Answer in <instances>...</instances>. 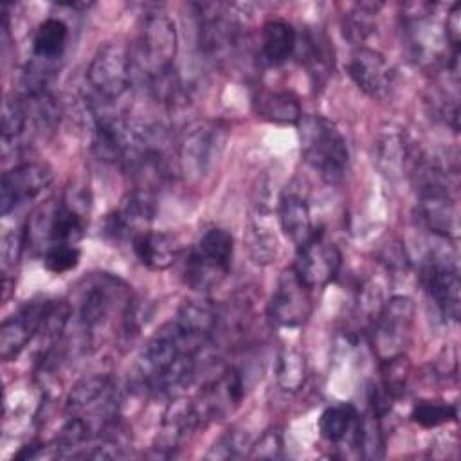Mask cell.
<instances>
[{"mask_svg":"<svg viewBox=\"0 0 461 461\" xmlns=\"http://www.w3.org/2000/svg\"><path fill=\"white\" fill-rule=\"evenodd\" d=\"M29 122V110L23 99H5L2 108V139L7 146L9 142L18 140Z\"/></svg>","mask_w":461,"mask_h":461,"instance_id":"d6a6232c","label":"cell"},{"mask_svg":"<svg viewBox=\"0 0 461 461\" xmlns=\"http://www.w3.org/2000/svg\"><path fill=\"white\" fill-rule=\"evenodd\" d=\"M346 68L353 83L373 99H384L393 88L394 70L376 49L355 47Z\"/></svg>","mask_w":461,"mask_h":461,"instance_id":"ffe728a7","label":"cell"},{"mask_svg":"<svg viewBox=\"0 0 461 461\" xmlns=\"http://www.w3.org/2000/svg\"><path fill=\"white\" fill-rule=\"evenodd\" d=\"M245 243L252 261L259 265L276 261L279 254V241L272 225L268 223V209L263 202H256V207L249 218Z\"/></svg>","mask_w":461,"mask_h":461,"instance_id":"4316f807","label":"cell"},{"mask_svg":"<svg viewBox=\"0 0 461 461\" xmlns=\"http://www.w3.org/2000/svg\"><path fill=\"white\" fill-rule=\"evenodd\" d=\"M277 220L285 236L295 245H304L317 230L313 227L308 200L294 187L283 191L277 207Z\"/></svg>","mask_w":461,"mask_h":461,"instance_id":"603a6c76","label":"cell"},{"mask_svg":"<svg viewBox=\"0 0 461 461\" xmlns=\"http://www.w3.org/2000/svg\"><path fill=\"white\" fill-rule=\"evenodd\" d=\"M178 50L176 27L171 16L164 11H149L140 18L137 43H135V63L140 74L148 81L158 79L169 74Z\"/></svg>","mask_w":461,"mask_h":461,"instance_id":"ba28073f","label":"cell"},{"mask_svg":"<svg viewBox=\"0 0 461 461\" xmlns=\"http://www.w3.org/2000/svg\"><path fill=\"white\" fill-rule=\"evenodd\" d=\"M276 382L286 393H297L308 376L306 357L295 348H285L276 358Z\"/></svg>","mask_w":461,"mask_h":461,"instance_id":"4dcf8cb0","label":"cell"},{"mask_svg":"<svg viewBox=\"0 0 461 461\" xmlns=\"http://www.w3.org/2000/svg\"><path fill=\"white\" fill-rule=\"evenodd\" d=\"M310 292L292 267L283 270L267 306L270 321L281 328L303 326L312 312Z\"/></svg>","mask_w":461,"mask_h":461,"instance_id":"2e32d148","label":"cell"},{"mask_svg":"<svg viewBox=\"0 0 461 461\" xmlns=\"http://www.w3.org/2000/svg\"><path fill=\"white\" fill-rule=\"evenodd\" d=\"M402 32L403 45L409 58L423 67L434 68L445 61L447 67L459 65V52H454L445 34V23L436 18V5L429 2L405 4L402 9Z\"/></svg>","mask_w":461,"mask_h":461,"instance_id":"277c9868","label":"cell"},{"mask_svg":"<svg viewBox=\"0 0 461 461\" xmlns=\"http://www.w3.org/2000/svg\"><path fill=\"white\" fill-rule=\"evenodd\" d=\"M457 418L456 405L439 400H421L411 411V420L423 429H436Z\"/></svg>","mask_w":461,"mask_h":461,"instance_id":"1f68e13d","label":"cell"},{"mask_svg":"<svg viewBox=\"0 0 461 461\" xmlns=\"http://www.w3.org/2000/svg\"><path fill=\"white\" fill-rule=\"evenodd\" d=\"M247 448L250 450V443H249L247 436H243V432L238 429H230L214 441L207 457H218V459L241 457L247 454L245 452Z\"/></svg>","mask_w":461,"mask_h":461,"instance_id":"e575fe53","label":"cell"},{"mask_svg":"<svg viewBox=\"0 0 461 461\" xmlns=\"http://www.w3.org/2000/svg\"><path fill=\"white\" fill-rule=\"evenodd\" d=\"M297 31L292 23L285 20H268L261 29L259 52L265 63L281 65L295 50Z\"/></svg>","mask_w":461,"mask_h":461,"instance_id":"83f0119b","label":"cell"},{"mask_svg":"<svg viewBox=\"0 0 461 461\" xmlns=\"http://www.w3.org/2000/svg\"><path fill=\"white\" fill-rule=\"evenodd\" d=\"M421 153H416L412 140L400 128L382 130L373 142V164L387 180H400L412 173Z\"/></svg>","mask_w":461,"mask_h":461,"instance_id":"44dd1931","label":"cell"},{"mask_svg":"<svg viewBox=\"0 0 461 461\" xmlns=\"http://www.w3.org/2000/svg\"><path fill=\"white\" fill-rule=\"evenodd\" d=\"M198 22V47L214 63L229 61L241 40V25L236 14L223 4H194Z\"/></svg>","mask_w":461,"mask_h":461,"instance_id":"8fae6325","label":"cell"},{"mask_svg":"<svg viewBox=\"0 0 461 461\" xmlns=\"http://www.w3.org/2000/svg\"><path fill=\"white\" fill-rule=\"evenodd\" d=\"M90 194L83 185H68L59 198L47 200L27 220L23 232L25 245L45 252L52 245H76L86 227Z\"/></svg>","mask_w":461,"mask_h":461,"instance_id":"3957f363","label":"cell"},{"mask_svg":"<svg viewBox=\"0 0 461 461\" xmlns=\"http://www.w3.org/2000/svg\"><path fill=\"white\" fill-rule=\"evenodd\" d=\"M294 54H297L299 63L304 67L315 88H321L328 83L335 67V50L322 31L310 27L303 29V32L297 34Z\"/></svg>","mask_w":461,"mask_h":461,"instance_id":"7402d4cb","label":"cell"},{"mask_svg":"<svg viewBox=\"0 0 461 461\" xmlns=\"http://www.w3.org/2000/svg\"><path fill=\"white\" fill-rule=\"evenodd\" d=\"M252 108L259 119L274 124H297L303 117L299 97L290 90L261 86L252 95Z\"/></svg>","mask_w":461,"mask_h":461,"instance_id":"d4e9b609","label":"cell"},{"mask_svg":"<svg viewBox=\"0 0 461 461\" xmlns=\"http://www.w3.org/2000/svg\"><path fill=\"white\" fill-rule=\"evenodd\" d=\"M421 283L441 317L456 322L461 312V281L450 247L430 250L421 267Z\"/></svg>","mask_w":461,"mask_h":461,"instance_id":"7c38bea8","label":"cell"},{"mask_svg":"<svg viewBox=\"0 0 461 461\" xmlns=\"http://www.w3.org/2000/svg\"><path fill=\"white\" fill-rule=\"evenodd\" d=\"M232 254V234L221 227H211L200 234L198 241L184 256L180 276L196 292L216 288L230 270Z\"/></svg>","mask_w":461,"mask_h":461,"instance_id":"52a82bcc","label":"cell"},{"mask_svg":"<svg viewBox=\"0 0 461 461\" xmlns=\"http://www.w3.org/2000/svg\"><path fill=\"white\" fill-rule=\"evenodd\" d=\"M295 126L304 162L328 184L340 182L349 164V149L339 126L317 113L303 115Z\"/></svg>","mask_w":461,"mask_h":461,"instance_id":"5b68a950","label":"cell"},{"mask_svg":"<svg viewBox=\"0 0 461 461\" xmlns=\"http://www.w3.org/2000/svg\"><path fill=\"white\" fill-rule=\"evenodd\" d=\"M283 448H285L283 434L277 429H270L263 432L256 443L250 445V450L247 456L256 459H277V457H283Z\"/></svg>","mask_w":461,"mask_h":461,"instance_id":"d590c367","label":"cell"},{"mask_svg":"<svg viewBox=\"0 0 461 461\" xmlns=\"http://www.w3.org/2000/svg\"><path fill=\"white\" fill-rule=\"evenodd\" d=\"M131 249L140 265L151 270H166L178 259L176 238L162 230H146L131 240Z\"/></svg>","mask_w":461,"mask_h":461,"instance_id":"484cf974","label":"cell"},{"mask_svg":"<svg viewBox=\"0 0 461 461\" xmlns=\"http://www.w3.org/2000/svg\"><path fill=\"white\" fill-rule=\"evenodd\" d=\"M52 169L43 162H23L2 175L0 212L7 216L20 205L40 196L52 184Z\"/></svg>","mask_w":461,"mask_h":461,"instance_id":"ac0fdd59","label":"cell"},{"mask_svg":"<svg viewBox=\"0 0 461 461\" xmlns=\"http://www.w3.org/2000/svg\"><path fill=\"white\" fill-rule=\"evenodd\" d=\"M445 34L448 40V45L454 52H459V36H461V22H459V4H454L445 18Z\"/></svg>","mask_w":461,"mask_h":461,"instance_id":"8d00e7d4","label":"cell"},{"mask_svg":"<svg viewBox=\"0 0 461 461\" xmlns=\"http://www.w3.org/2000/svg\"><path fill=\"white\" fill-rule=\"evenodd\" d=\"M229 128L221 121H194L180 135L176 144V164L185 182L198 185L211 176L218 166Z\"/></svg>","mask_w":461,"mask_h":461,"instance_id":"8992f818","label":"cell"},{"mask_svg":"<svg viewBox=\"0 0 461 461\" xmlns=\"http://www.w3.org/2000/svg\"><path fill=\"white\" fill-rule=\"evenodd\" d=\"M68 303L72 315H76L90 340L110 326L115 317L122 321L126 333L137 324V308L130 286L108 272H92L79 279Z\"/></svg>","mask_w":461,"mask_h":461,"instance_id":"7a4b0ae2","label":"cell"},{"mask_svg":"<svg viewBox=\"0 0 461 461\" xmlns=\"http://www.w3.org/2000/svg\"><path fill=\"white\" fill-rule=\"evenodd\" d=\"M50 299H32L20 306L0 326V357L4 362L16 358L38 335Z\"/></svg>","mask_w":461,"mask_h":461,"instance_id":"d6986e66","label":"cell"},{"mask_svg":"<svg viewBox=\"0 0 461 461\" xmlns=\"http://www.w3.org/2000/svg\"><path fill=\"white\" fill-rule=\"evenodd\" d=\"M243 396L245 382L241 373L232 366L218 371L194 398L202 425L230 416L240 407Z\"/></svg>","mask_w":461,"mask_h":461,"instance_id":"5bb4252c","label":"cell"},{"mask_svg":"<svg viewBox=\"0 0 461 461\" xmlns=\"http://www.w3.org/2000/svg\"><path fill=\"white\" fill-rule=\"evenodd\" d=\"M220 312L211 301H187L144 346L135 380L155 396H178L196 376L198 357L218 331Z\"/></svg>","mask_w":461,"mask_h":461,"instance_id":"6da1fadb","label":"cell"},{"mask_svg":"<svg viewBox=\"0 0 461 461\" xmlns=\"http://www.w3.org/2000/svg\"><path fill=\"white\" fill-rule=\"evenodd\" d=\"M382 4L378 2H360L355 4L342 20V31L344 36L357 47H362V43L375 32L376 27V16Z\"/></svg>","mask_w":461,"mask_h":461,"instance_id":"f546056e","label":"cell"},{"mask_svg":"<svg viewBox=\"0 0 461 461\" xmlns=\"http://www.w3.org/2000/svg\"><path fill=\"white\" fill-rule=\"evenodd\" d=\"M414 303L407 295H393L376 312L371 344L378 360H391L405 355L412 339Z\"/></svg>","mask_w":461,"mask_h":461,"instance_id":"9c48e42d","label":"cell"},{"mask_svg":"<svg viewBox=\"0 0 461 461\" xmlns=\"http://www.w3.org/2000/svg\"><path fill=\"white\" fill-rule=\"evenodd\" d=\"M202 427L200 414L196 411L194 400L175 396L162 414V421L158 425L153 452L157 457H171L176 456L185 441L194 434L196 429Z\"/></svg>","mask_w":461,"mask_h":461,"instance_id":"e0dca14e","label":"cell"},{"mask_svg":"<svg viewBox=\"0 0 461 461\" xmlns=\"http://www.w3.org/2000/svg\"><path fill=\"white\" fill-rule=\"evenodd\" d=\"M342 267V254L339 247L330 241L324 232H315L304 245L297 247L295 261L292 265L295 276L310 288H324L330 285Z\"/></svg>","mask_w":461,"mask_h":461,"instance_id":"4fadbf2b","label":"cell"},{"mask_svg":"<svg viewBox=\"0 0 461 461\" xmlns=\"http://www.w3.org/2000/svg\"><path fill=\"white\" fill-rule=\"evenodd\" d=\"M94 97L117 104L131 86V52L121 41L103 43L86 68Z\"/></svg>","mask_w":461,"mask_h":461,"instance_id":"30bf717a","label":"cell"},{"mask_svg":"<svg viewBox=\"0 0 461 461\" xmlns=\"http://www.w3.org/2000/svg\"><path fill=\"white\" fill-rule=\"evenodd\" d=\"M362 418L351 403H335L322 411L319 418L321 438L333 445H344L358 448Z\"/></svg>","mask_w":461,"mask_h":461,"instance_id":"cb8c5ba5","label":"cell"},{"mask_svg":"<svg viewBox=\"0 0 461 461\" xmlns=\"http://www.w3.org/2000/svg\"><path fill=\"white\" fill-rule=\"evenodd\" d=\"M79 259H81L79 249L68 243L52 245L43 252V265L52 274H63L76 268Z\"/></svg>","mask_w":461,"mask_h":461,"instance_id":"836d02e7","label":"cell"},{"mask_svg":"<svg viewBox=\"0 0 461 461\" xmlns=\"http://www.w3.org/2000/svg\"><path fill=\"white\" fill-rule=\"evenodd\" d=\"M157 214V198L153 191L133 187L128 191L119 205L106 216L104 229L113 240H133L135 236L151 229Z\"/></svg>","mask_w":461,"mask_h":461,"instance_id":"9a60e30c","label":"cell"},{"mask_svg":"<svg viewBox=\"0 0 461 461\" xmlns=\"http://www.w3.org/2000/svg\"><path fill=\"white\" fill-rule=\"evenodd\" d=\"M68 43V25L56 16H50L43 20L31 40V50L32 58L43 59V61H58Z\"/></svg>","mask_w":461,"mask_h":461,"instance_id":"f1b7e54d","label":"cell"}]
</instances>
